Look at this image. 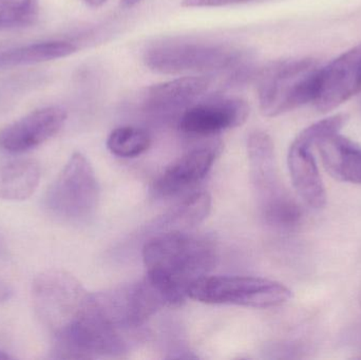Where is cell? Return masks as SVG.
Returning <instances> with one entry per match:
<instances>
[{
  "label": "cell",
  "instance_id": "6da1fadb",
  "mask_svg": "<svg viewBox=\"0 0 361 360\" xmlns=\"http://www.w3.org/2000/svg\"><path fill=\"white\" fill-rule=\"evenodd\" d=\"M146 277L166 300L178 306L188 297L195 281L207 276L216 262L214 245L186 232H166L152 237L143 249Z\"/></svg>",
  "mask_w": 361,
  "mask_h": 360
},
{
  "label": "cell",
  "instance_id": "7a4b0ae2",
  "mask_svg": "<svg viewBox=\"0 0 361 360\" xmlns=\"http://www.w3.org/2000/svg\"><path fill=\"white\" fill-rule=\"evenodd\" d=\"M320 67L313 58L274 61L261 70L258 99L261 112L275 118L314 103L318 90Z\"/></svg>",
  "mask_w": 361,
  "mask_h": 360
},
{
  "label": "cell",
  "instance_id": "3957f363",
  "mask_svg": "<svg viewBox=\"0 0 361 360\" xmlns=\"http://www.w3.org/2000/svg\"><path fill=\"white\" fill-rule=\"evenodd\" d=\"M248 160L252 185L267 223L280 228H292L301 219L300 207L286 192L278 177L275 150L271 137L264 131H254L247 139Z\"/></svg>",
  "mask_w": 361,
  "mask_h": 360
},
{
  "label": "cell",
  "instance_id": "277c9868",
  "mask_svg": "<svg viewBox=\"0 0 361 360\" xmlns=\"http://www.w3.org/2000/svg\"><path fill=\"white\" fill-rule=\"evenodd\" d=\"M121 330L114 327L87 295L80 312L54 337L53 354L59 359H90L118 355L124 351Z\"/></svg>",
  "mask_w": 361,
  "mask_h": 360
},
{
  "label": "cell",
  "instance_id": "5b68a950",
  "mask_svg": "<svg viewBox=\"0 0 361 360\" xmlns=\"http://www.w3.org/2000/svg\"><path fill=\"white\" fill-rule=\"evenodd\" d=\"M188 297L207 304L269 309L292 297L290 289L269 279L245 276H204L188 290Z\"/></svg>",
  "mask_w": 361,
  "mask_h": 360
},
{
  "label": "cell",
  "instance_id": "8992f818",
  "mask_svg": "<svg viewBox=\"0 0 361 360\" xmlns=\"http://www.w3.org/2000/svg\"><path fill=\"white\" fill-rule=\"evenodd\" d=\"M99 188L88 159L75 152L47 192V209L61 219L80 221L94 213Z\"/></svg>",
  "mask_w": 361,
  "mask_h": 360
},
{
  "label": "cell",
  "instance_id": "52a82bcc",
  "mask_svg": "<svg viewBox=\"0 0 361 360\" xmlns=\"http://www.w3.org/2000/svg\"><path fill=\"white\" fill-rule=\"evenodd\" d=\"M243 58L231 46L205 42H167L157 44L144 55L150 70L163 74L221 72L238 67Z\"/></svg>",
  "mask_w": 361,
  "mask_h": 360
},
{
  "label": "cell",
  "instance_id": "ba28073f",
  "mask_svg": "<svg viewBox=\"0 0 361 360\" xmlns=\"http://www.w3.org/2000/svg\"><path fill=\"white\" fill-rule=\"evenodd\" d=\"M347 120L345 114H336L311 125L297 135L288 150V169L293 185L312 209H322L326 202V188L316 164L314 149L320 139L338 133Z\"/></svg>",
  "mask_w": 361,
  "mask_h": 360
},
{
  "label": "cell",
  "instance_id": "9c48e42d",
  "mask_svg": "<svg viewBox=\"0 0 361 360\" xmlns=\"http://www.w3.org/2000/svg\"><path fill=\"white\" fill-rule=\"evenodd\" d=\"M88 294L71 275L61 271H47L32 285L33 306L42 325L57 335L80 312Z\"/></svg>",
  "mask_w": 361,
  "mask_h": 360
},
{
  "label": "cell",
  "instance_id": "30bf717a",
  "mask_svg": "<svg viewBox=\"0 0 361 360\" xmlns=\"http://www.w3.org/2000/svg\"><path fill=\"white\" fill-rule=\"evenodd\" d=\"M250 106L237 97H214L184 109L179 128L190 137H212L241 126L250 116Z\"/></svg>",
  "mask_w": 361,
  "mask_h": 360
},
{
  "label": "cell",
  "instance_id": "8fae6325",
  "mask_svg": "<svg viewBox=\"0 0 361 360\" xmlns=\"http://www.w3.org/2000/svg\"><path fill=\"white\" fill-rule=\"evenodd\" d=\"M361 91V44L320 67L318 90L314 105L328 112L343 105Z\"/></svg>",
  "mask_w": 361,
  "mask_h": 360
},
{
  "label": "cell",
  "instance_id": "7c38bea8",
  "mask_svg": "<svg viewBox=\"0 0 361 360\" xmlns=\"http://www.w3.org/2000/svg\"><path fill=\"white\" fill-rule=\"evenodd\" d=\"M68 114L59 106L32 111L0 130V148L8 154H23L48 142L63 128Z\"/></svg>",
  "mask_w": 361,
  "mask_h": 360
},
{
  "label": "cell",
  "instance_id": "4fadbf2b",
  "mask_svg": "<svg viewBox=\"0 0 361 360\" xmlns=\"http://www.w3.org/2000/svg\"><path fill=\"white\" fill-rule=\"evenodd\" d=\"M222 149L220 141L212 139L188 150L165 169L154 183V192L161 197L175 196L199 183L212 169Z\"/></svg>",
  "mask_w": 361,
  "mask_h": 360
},
{
  "label": "cell",
  "instance_id": "5bb4252c",
  "mask_svg": "<svg viewBox=\"0 0 361 360\" xmlns=\"http://www.w3.org/2000/svg\"><path fill=\"white\" fill-rule=\"evenodd\" d=\"M212 85L209 76H184L149 87L144 93V105L159 113L186 109Z\"/></svg>",
  "mask_w": 361,
  "mask_h": 360
},
{
  "label": "cell",
  "instance_id": "9a60e30c",
  "mask_svg": "<svg viewBox=\"0 0 361 360\" xmlns=\"http://www.w3.org/2000/svg\"><path fill=\"white\" fill-rule=\"evenodd\" d=\"M324 168L334 179L361 184V147L338 133L318 142Z\"/></svg>",
  "mask_w": 361,
  "mask_h": 360
},
{
  "label": "cell",
  "instance_id": "2e32d148",
  "mask_svg": "<svg viewBox=\"0 0 361 360\" xmlns=\"http://www.w3.org/2000/svg\"><path fill=\"white\" fill-rule=\"evenodd\" d=\"M40 178V166L36 161L17 159L0 163V199L27 200L37 190Z\"/></svg>",
  "mask_w": 361,
  "mask_h": 360
},
{
  "label": "cell",
  "instance_id": "e0dca14e",
  "mask_svg": "<svg viewBox=\"0 0 361 360\" xmlns=\"http://www.w3.org/2000/svg\"><path fill=\"white\" fill-rule=\"evenodd\" d=\"M212 198L207 192H200L187 197L164 216L159 218L154 228L166 232H186L199 225L209 215Z\"/></svg>",
  "mask_w": 361,
  "mask_h": 360
},
{
  "label": "cell",
  "instance_id": "ac0fdd59",
  "mask_svg": "<svg viewBox=\"0 0 361 360\" xmlns=\"http://www.w3.org/2000/svg\"><path fill=\"white\" fill-rule=\"evenodd\" d=\"M78 51L75 44L68 42H38L27 44L0 54V68L32 65L70 56Z\"/></svg>",
  "mask_w": 361,
  "mask_h": 360
},
{
  "label": "cell",
  "instance_id": "d6986e66",
  "mask_svg": "<svg viewBox=\"0 0 361 360\" xmlns=\"http://www.w3.org/2000/svg\"><path fill=\"white\" fill-rule=\"evenodd\" d=\"M152 137L147 131L137 127L124 126L114 129L107 139V147L118 158H135L147 151Z\"/></svg>",
  "mask_w": 361,
  "mask_h": 360
},
{
  "label": "cell",
  "instance_id": "ffe728a7",
  "mask_svg": "<svg viewBox=\"0 0 361 360\" xmlns=\"http://www.w3.org/2000/svg\"><path fill=\"white\" fill-rule=\"evenodd\" d=\"M39 11V0H0V31L34 25Z\"/></svg>",
  "mask_w": 361,
  "mask_h": 360
},
{
  "label": "cell",
  "instance_id": "44dd1931",
  "mask_svg": "<svg viewBox=\"0 0 361 360\" xmlns=\"http://www.w3.org/2000/svg\"><path fill=\"white\" fill-rule=\"evenodd\" d=\"M252 1L257 0H182V6L185 8H219Z\"/></svg>",
  "mask_w": 361,
  "mask_h": 360
},
{
  "label": "cell",
  "instance_id": "7402d4cb",
  "mask_svg": "<svg viewBox=\"0 0 361 360\" xmlns=\"http://www.w3.org/2000/svg\"><path fill=\"white\" fill-rule=\"evenodd\" d=\"M141 1H143V0H121V4H122L123 8H133Z\"/></svg>",
  "mask_w": 361,
  "mask_h": 360
},
{
  "label": "cell",
  "instance_id": "603a6c76",
  "mask_svg": "<svg viewBox=\"0 0 361 360\" xmlns=\"http://www.w3.org/2000/svg\"><path fill=\"white\" fill-rule=\"evenodd\" d=\"M88 6H92V8H99V6L105 4L108 0H84Z\"/></svg>",
  "mask_w": 361,
  "mask_h": 360
},
{
  "label": "cell",
  "instance_id": "cb8c5ba5",
  "mask_svg": "<svg viewBox=\"0 0 361 360\" xmlns=\"http://www.w3.org/2000/svg\"><path fill=\"white\" fill-rule=\"evenodd\" d=\"M12 357L8 354V353L4 352V351L0 350V360H6L11 359Z\"/></svg>",
  "mask_w": 361,
  "mask_h": 360
},
{
  "label": "cell",
  "instance_id": "d4e9b609",
  "mask_svg": "<svg viewBox=\"0 0 361 360\" xmlns=\"http://www.w3.org/2000/svg\"><path fill=\"white\" fill-rule=\"evenodd\" d=\"M4 249H6V247H4V240H2L1 237H0V254L4 253Z\"/></svg>",
  "mask_w": 361,
  "mask_h": 360
},
{
  "label": "cell",
  "instance_id": "484cf974",
  "mask_svg": "<svg viewBox=\"0 0 361 360\" xmlns=\"http://www.w3.org/2000/svg\"><path fill=\"white\" fill-rule=\"evenodd\" d=\"M360 108H361V91H360Z\"/></svg>",
  "mask_w": 361,
  "mask_h": 360
},
{
  "label": "cell",
  "instance_id": "4316f807",
  "mask_svg": "<svg viewBox=\"0 0 361 360\" xmlns=\"http://www.w3.org/2000/svg\"><path fill=\"white\" fill-rule=\"evenodd\" d=\"M360 306H361V291H360Z\"/></svg>",
  "mask_w": 361,
  "mask_h": 360
}]
</instances>
